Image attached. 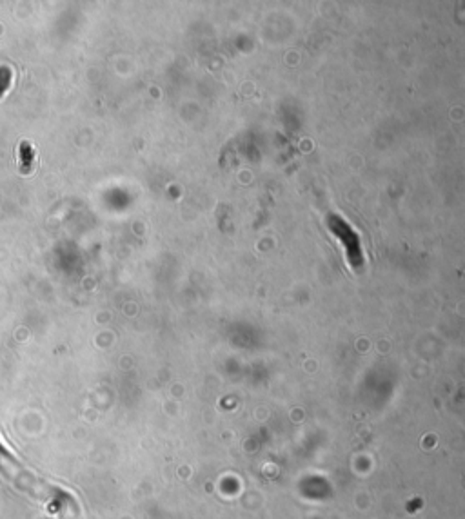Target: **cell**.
<instances>
[{
    "label": "cell",
    "instance_id": "obj_1",
    "mask_svg": "<svg viewBox=\"0 0 465 519\" xmlns=\"http://www.w3.org/2000/svg\"><path fill=\"white\" fill-rule=\"evenodd\" d=\"M18 153H20V171L29 173V171H31V162H33V158H35V153H33L31 146H29L28 142H22L18 146Z\"/></svg>",
    "mask_w": 465,
    "mask_h": 519
},
{
    "label": "cell",
    "instance_id": "obj_2",
    "mask_svg": "<svg viewBox=\"0 0 465 519\" xmlns=\"http://www.w3.org/2000/svg\"><path fill=\"white\" fill-rule=\"evenodd\" d=\"M9 80H11V71L8 69V67H0V96L8 91V87H9Z\"/></svg>",
    "mask_w": 465,
    "mask_h": 519
}]
</instances>
